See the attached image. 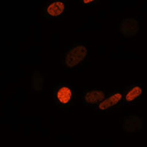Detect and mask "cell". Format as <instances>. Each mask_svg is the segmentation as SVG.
<instances>
[{
    "instance_id": "cell-4",
    "label": "cell",
    "mask_w": 147,
    "mask_h": 147,
    "mask_svg": "<svg viewBox=\"0 0 147 147\" xmlns=\"http://www.w3.org/2000/svg\"><path fill=\"white\" fill-rule=\"evenodd\" d=\"M124 89H115L106 96L104 100L95 106V110L97 112H107L114 107L120 106Z\"/></svg>"
},
{
    "instance_id": "cell-7",
    "label": "cell",
    "mask_w": 147,
    "mask_h": 147,
    "mask_svg": "<svg viewBox=\"0 0 147 147\" xmlns=\"http://www.w3.org/2000/svg\"><path fill=\"white\" fill-rule=\"evenodd\" d=\"M120 30L123 35L128 38H132L136 35L139 30L138 23L132 18L124 19L121 23Z\"/></svg>"
},
{
    "instance_id": "cell-2",
    "label": "cell",
    "mask_w": 147,
    "mask_h": 147,
    "mask_svg": "<svg viewBox=\"0 0 147 147\" xmlns=\"http://www.w3.org/2000/svg\"><path fill=\"white\" fill-rule=\"evenodd\" d=\"M54 99L60 107L67 108L73 105L76 99V90L70 85H59L54 91Z\"/></svg>"
},
{
    "instance_id": "cell-8",
    "label": "cell",
    "mask_w": 147,
    "mask_h": 147,
    "mask_svg": "<svg viewBox=\"0 0 147 147\" xmlns=\"http://www.w3.org/2000/svg\"><path fill=\"white\" fill-rule=\"evenodd\" d=\"M143 119L138 116H129L124 121V128L128 132L140 131L143 129Z\"/></svg>"
},
{
    "instance_id": "cell-1",
    "label": "cell",
    "mask_w": 147,
    "mask_h": 147,
    "mask_svg": "<svg viewBox=\"0 0 147 147\" xmlns=\"http://www.w3.org/2000/svg\"><path fill=\"white\" fill-rule=\"evenodd\" d=\"M87 48L82 44H77L65 52L63 63L67 69H75L87 57Z\"/></svg>"
},
{
    "instance_id": "cell-5",
    "label": "cell",
    "mask_w": 147,
    "mask_h": 147,
    "mask_svg": "<svg viewBox=\"0 0 147 147\" xmlns=\"http://www.w3.org/2000/svg\"><path fill=\"white\" fill-rule=\"evenodd\" d=\"M110 92L105 89H85L82 93V103L86 106H96L105 99Z\"/></svg>"
},
{
    "instance_id": "cell-3",
    "label": "cell",
    "mask_w": 147,
    "mask_h": 147,
    "mask_svg": "<svg viewBox=\"0 0 147 147\" xmlns=\"http://www.w3.org/2000/svg\"><path fill=\"white\" fill-rule=\"evenodd\" d=\"M144 94V88L142 84L140 82L131 84L124 89L120 105L135 104L141 99Z\"/></svg>"
},
{
    "instance_id": "cell-9",
    "label": "cell",
    "mask_w": 147,
    "mask_h": 147,
    "mask_svg": "<svg viewBox=\"0 0 147 147\" xmlns=\"http://www.w3.org/2000/svg\"><path fill=\"white\" fill-rule=\"evenodd\" d=\"M96 2H99V1H94V0H82V1H81V3L82 5H94Z\"/></svg>"
},
{
    "instance_id": "cell-6",
    "label": "cell",
    "mask_w": 147,
    "mask_h": 147,
    "mask_svg": "<svg viewBox=\"0 0 147 147\" xmlns=\"http://www.w3.org/2000/svg\"><path fill=\"white\" fill-rule=\"evenodd\" d=\"M65 10V2L63 0L51 1L44 8V13L46 17L49 18H59L63 15Z\"/></svg>"
}]
</instances>
